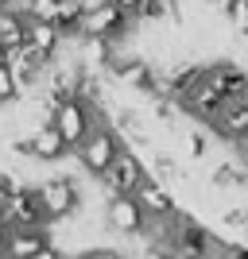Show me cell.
Returning <instances> with one entry per match:
<instances>
[{"label":"cell","mask_w":248,"mask_h":259,"mask_svg":"<svg viewBox=\"0 0 248 259\" xmlns=\"http://www.w3.org/2000/svg\"><path fill=\"white\" fill-rule=\"evenodd\" d=\"M144 178H148V174H144V162L136 159L132 151H120V155H117V162H113V166L101 174V182L113 190V197L136 194V190L144 186Z\"/></svg>","instance_id":"5b68a950"},{"label":"cell","mask_w":248,"mask_h":259,"mask_svg":"<svg viewBox=\"0 0 248 259\" xmlns=\"http://www.w3.org/2000/svg\"><path fill=\"white\" fill-rule=\"evenodd\" d=\"M113 77H117V81H124V85L144 89V93H163L159 74H155L148 62H117V66H113Z\"/></svg>","instance_id":"5bb4252c"},{"label":"cell","mask_w":248,"mask_h":259,"mask_svg":"<svg viewBox=\"0 0 248 259\" xmlns=\"http://www.w3.org/2000/svg\"><path fill=\"white\" fill-rule=\"evenodd\" d=\"M132 197L140 201V209L148 217H174V197L167 194V186L155 182V178H144V186Z\"/></svg>","instance_id":"8fae6325"},{"label":"cell","mask_w":248,"mask_h":259,"mask_svg":"<svg viewBox=\"0 0 248 259\" xmlns=\"http://www.w3.org/2000/svg\"><path fill=\"white\" fill-rule=\"evenodd\" d=\"M66 151H70V147L62 143V136H58L51 124H39V128L31 132V155L39 162H54V159H62Z\"/></svg>","instance_id":"2e32d148"},{"label":"cell","mask_w":248,"mask_h":259,"mask_svg":"<svg viewBox=\"0 0 248 259\" xmlns=\"http://www.w3.org/2000/svg\"><path fill=\"white\" fill-rule=\"evenodd\" d=\"M217 132L225 136V140L240 143L248 140V101H237V105H229L221 116H217Z\"/></svg>","instance_id":"e0dca14e"},{"label":"cell","mask_w":248,"mask_h":259,"mask_svg":"<svg viewBox=\"0 0 248 259\" xmlns=\"http://www.w3.org/2000/svg\"><path fill=\"white\" fill-rule=\"evenodd\" d=\"M171 248H174V259H209V232L190 217H174Z\"/></svg>","instance_id":"277c9868"},{"label":"cell","mask_w":248,"mask_h":259,"mask_svg":"<svg viewBox=\"0 0 248 259\" xmlns=\"http://www.w3.org/2000/svg\"><path fill=\"white\" fill-rule=\"evenodd\" d=\"M23 47L51 66V58L58 54V47H62V31H58L54 23H43V20H31V16H27V39H23Z\"/></svg>","instance_id":"30bf717a"},{"label":"cell","mask_w":248,"mask_h":259,"mask_svg":"<svg viewBox=\"0 0 248 259\" xmlns=\"http://www.w3.org/2000/svg\"><path fill=\"white\" fill-rule=\"evenodd\" d=\"M23 39H27V16L4 8V12H0V47L12 54V51H20V47H23Z\"/></svg>","instance_id":"ac0fdd59"},{"label":"cell","mask_w":248,"mask_h":259,"mask_svg":"<svg viewBox=\"0 0 248 259\" xmlns=\"http://www.w3.org/2000/svg\"><path fill=\"white\" fill-rule=\"evenodd\" d=\"M186 151H190V159H202L205 140H202V136H186Z\"/></svg>","instance_id":"f1b7e54d"},{"label":"cell","mask_w":248,"mask_h":259,"mask_svg":"<svg viewBox=\"0 0 248 259\" xmlns=\"http://www.w3.org/2000/svg\"><path fill=\"white\" fill-rule=\"evenodd\" d=\"M205 85H214L229 105L237 101H248V74L233 62H217V66H205Z\"/></svg>","instance_id":"52a82bcc"},{"label":"cell","mask_w":248,"mask_h":259,"mask_svg":"<svg viewBox=\"0 0 248 259\" xmlns=\"http://www.w3.org/2000/svg\"><path fill=\"white\" fill-rule=\"evenodd\" d=\"M155 170H159L163 178H174V174H179V166H174L171 155H155Z\"/></svg>","instance_id":"4316f807"},{"label":"cell","mask_w":248,"mask_h":259,"mask_svg":"<svg viewBox=\"0 0 248 259\" xmlns=\"http://www.w3.org/2000/svg\"><path fill=\"white\" fill-rule=\"evenodd\" d=\"M109 4H113V8L120 12V16H124V20H136V16H140V0H109Z\"/></svg>","instance_id":"484cf974"},{"label":"cell","mask_w":248,"mask_h":259,"mask_svg":"<svg viewBox=\"0 0 248 259\" xmlns=\"http://www.w3.org/2000/svg\"><path fill=\"white\" fill-rule=\"evenodd\" d=\"M51 128L62 136L66 147H82L89 140V132L97 128V120H93V108L89 105L70 97V101H58V108H54V116H51Z\"/></svg>","instance_id":"6da1fadb"},{"label":"cell","mask_w":248,"mask_h":259,"mask_svg":"<svg viewBox=\"0 0 248 259\" xmlns=\"http://www.w3.org/2000/svg\"><path fill=\"white\" fill-rule=\"evenodd\" d=\"M113 62V51H109L105 39H82V70H105Z\"/></svg>","instance_id":"d6986e66"},{"label":"cell","mask_w":248,"mask_h":259,"mask_svg":"<svg viewBox=\"0 0 248 259\" xmlns=\"http://www.w3.org/2000/svg\"><path fill=\"white\" fill-rule=\"evenodd\" d=\"M86 259H124L117 248H93V251H86Z\"/></svg>","instance_id":"f546056e"},{"label":"cell","mask_w":248,"mask_h":259,"mask_svg":"<svg viewBox=\"0 0 248 259\" xmlns=\"http://www.w3.org/2000/svg\"><path fill=\"white\" fill-rule=\"evenodd\" d=\"M8 4H12V0H0V12H4V8H8Z\"/></svg>","instance_id":"e575fe53"},{"label":"cell","mask_w":248,"mask_h":259,"mask_svg":"<svg viewBox=\"0 0 248 259\" xmlns=\"http://www.w3.org/2000/svg\"><path fill=\"white\" fill-rule=\"evenodd\" d=\"M82 259H86V255H82Z\"/></svg>","instance_id":"8d00e7d4"},{"label":"cell","mask_w":248,"mask_h":259,"mask_svg":"<svg viewBox=\"0 0 248 259\" xmlns=\"http://www.w3.org/2000/svg\"><path fill=\"white\" fill-rule=\"evenodd\" d=\"M174 0H140V20H171Z\"/></svg>","instance_id":"7402d4cb"},{"label":"cell","mask_w":248,"mask_h":259,"mask_svg":"<svg viewBox=\"0 0 248 259\" xmlns=\"http://www.w3.org/2000/svg\"><path fill=\"white\" fill-rule=\"evenodd\" d=\"M217 259H225V255H217Z\"/></svg>","instance_id":"d590c367"},{"label":"cell","mask_w":248,"mask_h":259,"mask_svg":"<svg viewBox=\"0 0 248 259\" xmlns=\"http://www.w3.org/2000/svg\"><path fill=\"white\" fill-rule=\"evenodd\" d=\"M78 151H82V166H86L89 174H97V178H101V174L117 162V155L124 151V147H120V140L109 128H93V132H89V140L82 143Z\"/></svg>","instance_id":"3957f363"},{"label":"cell","mask_w":248,"mask_h":259,"mask_svg":"<svg viewBox=\"0 0 248 259\" xmlns=\"http://www.w3.org/2000/svg\"><path fill=\"white\" fill-rule=\"evenodd\" d=\"M20 93H23V89L16 85V77H12V70L4 66V70H0V105H8V101H16Z\"/></svg>","instance_id":"cb8c5ba5"},{"label":"cell","mask_w":248,"mask_h":259,"mask_svg":"<svg viewBox=\"0 0 248 259\" xmlns=\"http://www.w3.org/2000/svg\"><path fill=\"white\" fill-rule=\"evenodd\" d=\"M4 244H8V228L0 225V255H4Z\"/></svg>","instance_id":"d6a6232c"},{"label":"cell","mask_w":248,"mask_h":259,"mask_svg":"<svg viewBox=\"0 0 248 259\" xmlns=\"http://www.w3.org/2000/svg\"><path fill=\"white\" fill-rule=\"evenodd\" d=\"M105 225L113 228V232L136 236V232H144V225H148V213L140 209V201H136L132 194L109 197V205H105Z\"/></svg>","instance_id":"8992f818"},{"label":"cell","mask_w":248,"mask_h":259,"mask_svg":"<svg viewBox=\"0 0 248 259\" xmlns=\"http://www.w3.org/2000/svg\"><path fill=\"white\" fill-rule=\"evenodd\" d=\"M8 70H12V77H16V85L27 89V85H35L39 70H47V62L39 58V54H31L27 47H20V51L8 54Z\"/></svg>","instance_id":"9a60e30c"},{"label":"cell","mask_w":248,"mask_h":259,"mask_svg":"<svg viewBox=\"0 0 248 259\" xmlns=\"http://www.w3.org/2000/svg\"><path fill=\"white\" fill-rule=\"evenodd\" d=\"M58 4H62V0H27L31 20H43V23H54V16H58Z\"/></svg>","instance_id":"603a6c76"},{"label":"cell","mask_w":248,"mask_h":259,"mask_svg":"<svg viewBox=\"0 0 248 259\" xmlns=\"http://www.w3.org/2000/svg\"><path fill=\"white\" fill-rule=\"evenodd\" d=\"M237 228H240V232L248 236V209H240V225H237Z\"/></svg>","instance_id":"1f68e13d"},{"label":"cell","mask_w":248,"mask_h":259,"mask_svg":"<svg viewBox=\"0 0 248 259\" xmlns=\"http://www.w3.org/2000/svg\"><path fill=\"white\" fill-rule=\"evenodd\" d=\"M39 201H43L47 221L51 217H70L78 209V182L74 178H51L39 186Z\"/></svg>","instance_id":"ba28073f"},{"label":"cell","mask_w":248,"mask_h":259,"mask_svg":"<svg viewBox=\"0 0 248 259\" xmlns=\"http://www.w3.org/2000/svg\"><path fill=\"white\" fill-rule=\"evenodd\" d=\"M47 248L43 228H20V232H8V244H4V255L0 259H31Z\"/></svg>","instance_id":"4fadbf2b"},{"label":"cell","mask_w":248,"mask_h":259,"mask_svg":"<svg viewBox=\"0 0 248 259\" xmlns=\"http://www.w3.org/2000/svg\"><path fill=\"white\" fill-rule=\"evenodd\" d=\"M31 259H62V251L54 248V244H47V248L39 251V255H31Z\"/></svg>","instance_id":"4dcf8cb0"},{"label":"cell","mask_w":248,"mask_h":259,"mask_svg":"<svg viewBox=\"0 0 248 259\" xmlns=\"http://www.w3.org/2000/svg\"><path fill=\"white\" fill-rule=\"evenodd\" d=\"M82 20H86V0H62L58 4V16H54V27L58 31H82Z\"/></svg>","instance_id":"ffe728a7"},{"label":"cell","mask_w":248,"mask_h":259,"mask_svg":"<svg viewBox=\"0 0 248 259\" xmlns=\"http://www.w3.org/2000/svg\"><path fill=\"white\" fill-rule=\"evenodd\" d=\"M183 105L190 108V112H194L198 120H209V124H217V116H221V112L229 108V101L221 97V93H217L214 85H205V81H202V85H198L194 93H190V97L183 101Z\"/></svg>","instance_id":"7c38bea8"},{"label":"cell","mask_w":248,"mask_h":259,"mask_svg":"<svg viewBox=\"0 0 248 259\" xmlns=\"http://www.w3.org/2000/svg\"><path fill=\"white\" fill-rule=\"evenodd\" d=\"M128 31V20L120 16L109 0H86V20H82V39H117Z\"/></svg>","instance_id":"7a4b0ae2"},{"label":"cell","mask_w":248,"mask_h":259,"mask_svg":"<svg viewBox=\"0 0 248 259\" xmlns=\"http://www.w3.org/2000/svg\"><path fill=\"white\" fill-rule=\"evenodd\" d=\"M4 66H8V51H4V47H0V70H4Z\"/></svg>","instance_id":"836d02e7"},{"label":"cell","mask_w":248,"mask_h":259,"mask_svg":"<svg viewBox=\"0 0 248 259\" xmlns=\"http://www.w3.org/2000/svg\"><path fill=\"white\" fill-rule=\"evenodd\" d=\"M225 16H229V23H233V31L248 39V0H229Z\"/></svg>","instance_id":"44dd1931"},{"label":"cell","mask_w":248,"mask_h":259,"mask_svg":"<svg viewBox=\"0 0 248 259\" xmlns=\"http://www.w3.org/2000/svg\"><path fill=\"white\" fill-rule=\"evenodd\" d=\"M225 259H248V244H221Z\"/></svg>","instance_id":"83f0119b"},{"label":"cell","mask_w":248,"mask_h":259,"mask_svg":"<svg viewBox=\"0 0 248 259\" xmlns=\"http://www.w3.org/2000/svg\"><path fill=\"white\" fill-rule=\"evenodd\" d=\"M205 81V66H171V70H163L159 85H163V97H174V101H186L194 93L198 85Z\"/></svg>","instance_id":"9c48e42d"},{"label":"cell","mask_w":248,"mask_h":259,"mask_svg":"<svg viewBox=\"0 0 248 259\" xmlns=\"http://www.w3.org/2000/svg\"><path fill=\"white\" fill-rule=\"evenodd\" d=\"M20 190H23V186L16 182V174H8V170L0 174V201H8V197H16Z\"/></svg>","instance_id":"d4e9b609"}]
</instances>
